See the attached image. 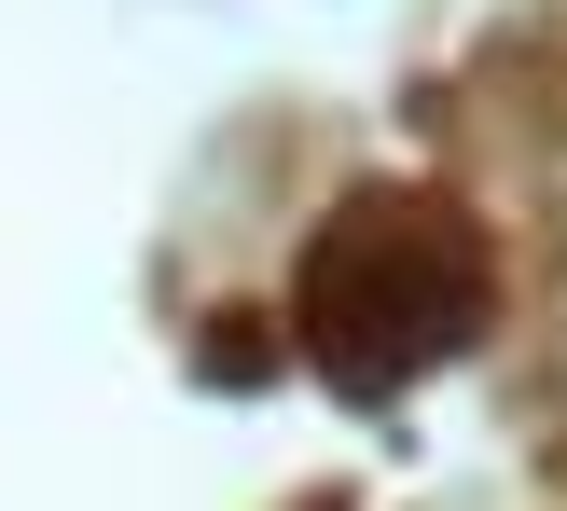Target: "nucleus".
Segmentation results:
<instances>
[{
  "instance_id": "1",
  "label": "nucleus",
  "mask_w": 567,
  "mask_h": 511,
  "mask_svg": "<svg viewBox=\"0 0 567 511\" xmlns=\"http://www.w3.org/2000/svg\"><path fill=\"white\" fill-rule=\"evenodd\" d=\"M305 359H319L347 401H402L415 374H443L457 346H485L498 319V263L485 221L443 208V194H347L305 249Z\"/></svg>"
}]
</instances>
